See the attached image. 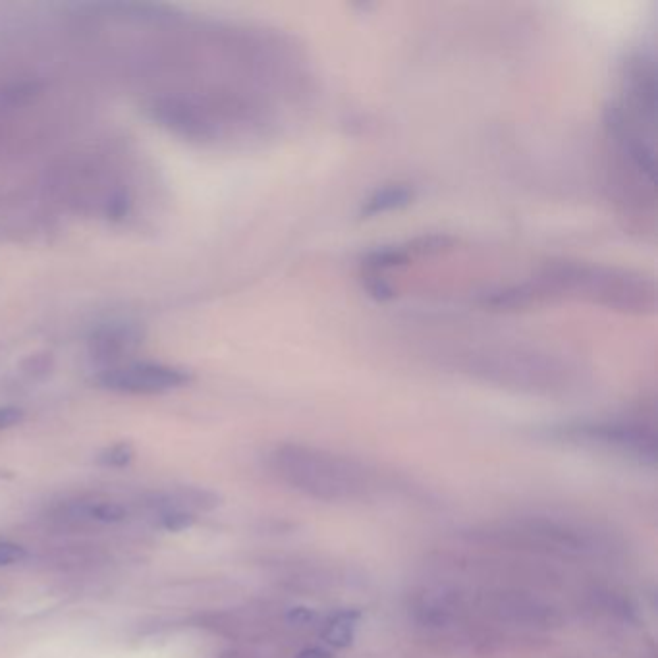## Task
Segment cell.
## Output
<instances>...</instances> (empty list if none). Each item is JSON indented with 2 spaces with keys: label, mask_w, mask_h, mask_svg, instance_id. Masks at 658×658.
I'll use <instances>...</instances> for the list:
<instances>
[{
  "label": "cell",
  "mask_w": 658,
  "mask_h": 658,
  "mask_svg": "<svg viewBox=\"0 0 658 658\" xmlns=\"http://www.w3.org/2000/svg\"><path fill=\"white\" fill-rule=\"evenodd\" d=\"M415 199V190L410 184H390L367 197L359 209L361 219H373L390 211L408 207Z\"/></svg>",
  "instance_id": "obj_6"
},
{
  "label": "cell",
  "mask_w": 658,
  "mask_h": 658,
  "mask_svg": "<svg viewBox=\"0 0 658 658\" xmlns=\"http://www.w3.org/2000/svg\"><path fill=\"white\" fill-rule=\"evenodd\" d=\"M276 473L300 493L327 500H352L367 491L365 467L338 454L302 444L280 446L273 456Z\"/></svg>",
  "instance_id": "obj_2"
},
{
  "label": "cell",
  "mask_w": 658,
  "mask_h": 658,
  "mask_svg": "<svg viewBox=\"0 0 658 658\" xmlns=\"http://www.w3.org/2000/svg\"><path fill=\"white\" fill-rule=\"evenodd\" d=\"M24 419V413L18 408H0V431H6L18 425Z\"/></svg>",
  "instance_id": "obj_14"
},
{
  "label": "cell",
  "mask_w": 658,
  "mask_h": 658,
  "mask_svg": "<svg viewBox=\"0 0 658 658\" xmlns=\"http://www.w3.org/2000/svg\"><path fill=\"white\" fill-rule=\"evenodd\" d=\"M83 516L101 523H120L126 520V508L118 502H95L83 510Z\"/></svg>",
  "instance_id": "obj_9"
},
{
  "label": "cell",
  "mask_w": 658,
  "mask_h": 658,
  "mask_svg": "<svg viewBox=\"0 0 658 658\" xmlns=\"http://www.w3.org/2000/svg\"><path fill=\"white\" fill-rule=\"evenodd\" d=\"M296 658H332L329 651L325 649H319V647H309V649H303L302 653Z\"/></svg>",
  "instance_id": "obj_15"
},
{
  "label": "cell",
  "mask_w": 658,
  "mask_h": 658,
  "mask_svg": "<svg viewBox=\"0 0 658 658\" xmlns=\"http://www.w3.org/2000/svg\"><path fill=\"white\" fill-rule=\"evenodd\" d=\"M192 523V516L184 514V512H168L163 516V525L168 531H182V529H188Z\"/></svg>",
  "instance_id": "obj_13"
},
{
  "label": "cell",
  "mask_w": 658,
  "mask_h": 658,
  "mask_svg": "<svg viewBox=\"0 0 658 658\" xmlns=\"http://www.w3.org/2000/svg\"><path fill=\"white\" fill-rule=\"evenodd\" d=\"M531 303L574 298L622 313H651L657 302L655 282L647 276L583 261H552L523 282Z\"/></svg>",
  "instance_id": "obj_1"
},
{
  "label": "cell",
  "mask_w": 658,
  "mask_h": 658,
  "mask_svg": "<svg viewBox=\"0 0 658 658\" xmlns=\"http://www.w3.org/2000/svg\"><path fill=\"white\" fill-rule=\"evenodd\" d=\"M138 342V334L126 325H107L97 330L91 340L93 354L103 361H114Z\"/></svg>",
  "instance_id": "obj_7"
},
{
  "label": "cell",
  "mask_w": 658,
  "mask_h": 658,
  "mask_svg": "<svg viewBox=\"0 0 658 658\" xmlns=\"http://www.w3.org/2000/svg\"><path fill=\"white\" fill-rule=\"evenodd\" d=\"M487 535L489 541L504 543L506 547L562 552V554H577L591 547L587 533L574 529L566 523L543 520V518L510 521Z\"/></svg>",
  "instance_id": "obj_3"
},
{
  "label": "cell",
  "mask_w": 658,
  "mask_h": 658,
  "mask_svg": "<svg viewBox=\"0 0 658 658\" xmlns=\"http://www.w3.org/2000/svg\"><path fill=\"white\" fill-rule=\"evenodd\" d=\"M190 383V373L161 363H126L105 369L97 384L120 394H161Z\"/></svg>",
  "instance_id": "obj_4"
},
{
  "label": "cell",
  "mask_w": 658,
  "mask_h": 658,
  "mask_svg": "<svg viewBox=\"0 0 658 658\" xmlns=\"http://www.w3.org/2000/svg\"><path fill=\"white\" fill-rule=\"evenodd\" d=\"M356 631V618L352 614H338L325 626L323 637L334 647H348L354 641Z\"/></svg>",
  "instance_id": "obj_8"
},
{
  "label": "cell",
  "mask_w": 658,
  "mask_h": 658,
  "mask_svg": "<svg viewBox=\"0 0 658 658\" xmlns=\"http://www.w3.org/2000/svg\"><path fill=\"white\" fill-rule=\"evenodd\" d=\"M568 439L583 440L591 444H599L606 448L622 450L637 456L655 458L657 440L655 433L639 423H585L576 425L564 431Z\"/></svg>",
  "instance_id": "obj_5"
},
{
  "label": "cell",
  "mask_w": 658,
  "mask_h": 658,
  "mask_svg": "<svg viewBox=\"0 0 658 658\" xmlns=\"http://www.w3.org/2000/svg\"><path fill=\"white\" fill-rule=\"evenodd\" d=\"M26 560V550L22 549L16 543L10 541H0V568L14 566Z\"/></svg>",
  "instance_id": "obj_11"
},
{
  "label": "cell",
  "mask_w": 658,
  "mask_h": 658,
  "mask_svg": "<svg viewBox=\"0 0 658 658\" xmlns=\"http://www.w3.org/2000/svg\"><path fill=\"white\" fill-rule=\"evenodd\" d=\"M130 460H132V448L126 446V444L112 446V448H109V450L101 456V462H103L105 466L110 467L126 466Z\"/></svg>",
  "instance_id": "obj_12"
},
{
  "label": "cell",
  "mask_w": 658,
  "mask_h": 658,
  "mask_svg": "<svg viewBox=\"0 0 658 658\" xmlns=\"http://www.w3.org/2000/svg\"><path fill=\"white\" fill-rule=\"evenodd\" d=\"M361 278H363V286H365V290L369 292L371 298H375L379 302H386V300H392L396 296L394 288L390 286V282L384 278V275L361 273Z\"/></svg>",
  "instance_id": "obj_10"
}]
</instances>
